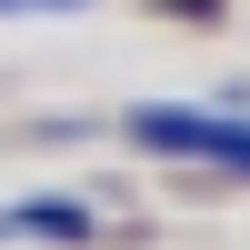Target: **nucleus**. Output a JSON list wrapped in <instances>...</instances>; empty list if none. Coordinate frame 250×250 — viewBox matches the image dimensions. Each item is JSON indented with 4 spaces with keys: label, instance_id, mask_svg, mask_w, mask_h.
<instances>
[{
    "label": "nucleus",
    "instance_id": "2",
    "mask_svg": "<svg viewBox=\"0 0 250 250\" xmlns=\"http://www.w3.org/2000/svg\"><path fill=\"white\" fill-rule=\"evenodd\" d=\"M0 230H40V240H90V210H80V200H60V190H30V200H10V210H0Z\"/></svg>",
    "mask_w": 250,
    "mask_h": 250
},
{
    "label": "nucleus",
    "instance_id": "1",
    "mask_svg": "<svg viewBox=\"0 0 250 250\" xmlns=\"http://www.w3.org/2000/svg\"><path fill=\"white\" fill-rule=\"evenodd\" d=\"M130 140H140V150L210 160V170H240V180H250V120H240V110H180V100H150V110H130Z\"/></svg>",
    "mask_w": 250,
    "mask_h": 250
}]
</instances>
